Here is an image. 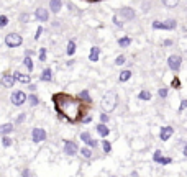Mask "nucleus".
Listing matches in <instances>:
<instances>
[{"instance_id":"nucleus-4","label":"nucleus","mask_w":187,"mask_h":177,"mask_svg":"<svg viewBox=\"0 0 187 177\" xmlns=\"http://www.w3.org/2000/svg\"><path fill=\"white\" fill-rule=\"evenodd\" d=\"M177 26L176 20H167V21H153V28H156V30H174Z\"/></svg>"},{"instance_id":"nucleus-29","label":"nucleus","mask_w":187,"mask_h":177,"mask_svg":"<svg viewBox=\"0 0 187 177\" xmlns=\"http://www.w3.org/2000/svg\"><path fill=\"white\" fill-rule=\"evenodd\" d=\"M115 64H117V66H122V64H125V56H118L117 59H115Z\"/></svg>"},{"instance_id":"nucleus-33","label":"nucleus","mask_w":187,"mask_h":177,"mask_svg":"<svg viewBox=\"0 0 187 177\" xmlns=\"http://www.w3.org/2000/svg\"><path fill=\"white\" fill-rule=\"evenodd\" d=\"M38 57H40V61H45L46 59V49H41L40 54H38Z\"/></svg>"},{"instance_id":"nucleus-19","label":"nucleus","mask_w":187,"mask_h":177,"mask_svg":"<svg viewBox=\"0 0 187 177\" xmlns=\"http://www.w3.org/2000/svg\"><path fill=\"white\" fill-rule=\"evenodd\" d=\"M130 77H131V72H130V71H123V72L120 74V82H127Z\"/></svg>"},{"instance_id":"nucleus-1","label":"nucleus","mask_w":187,"mask_h":177,"mask_svg":"<svg viewBox=\"0 0 187 177\" xmlns=\"http://www.w3.org/2000/svg\"><path fill=\"white\" fill-rule=\"evenodd\" d=\"M54 107L64 118H68L71 121H76L79 115V103L76 100L66 97V95H57L54 97Z\"/></svg>"},{"instance_id":"nucleus-36","label":"nucleus","mask_w":187,"mask_h":177,"mask_svg":"<svg viewBox=\"0 0 187 177\" xmlns=\"http://www.w3.org/2000/svg\"><path fill=\"white\" fill-rule=\"evenodd\" d=\"M158 94H159V97H166V95H167V90H166V89H159V92H158Z\"/></svg>"},{"instance_id":"nucleus-5","label":"nucleus","mask_w":187,"mask_h":177,"mask_svg":"<svg viewBox=\"0 0 187 177\" xmlns=\"http://www.w3.org/2000/svg\"><path fill=\"white\" fill-rule=\"evenodd\" d=\"M31 138H33V141H35V143H41V141L46 140V131L43 130V128H33Z\"/></svg>"},{"instance_id":"nucleus-17","label":"nucleus","mask_w":187,"mask_h":177,"mask_svg":"<svg viewBox=\"0 0 187 177\" xmlns=\"http://www.w3.org/2000/svg\"><path fill=\"white\" fill-rule=\"evenodd\" d=\"M95 128H97V131H99V135H100V136H108L110 130H108L107 126H105V123H100V125H97Z\"/></svg>"},{"instance_id":"nucleus-21","label":"nucleus","mask_w":187,"mask_h":177,"mask_svg":"<svg viewBox=\"0 0 187 177\" xmlns=\"http://www.w3.org/2000/svg\"><path fill=\"white\" fill-rule=\"evenodd\" d=\"M41 80H51V69H45L43 71V74H41Z\"/></svg>"},{"instance_id":"nucleus-8","label":"nucleus","mask_w":187,"mask_h":177,"mask_svg":"<svg viewBox=\"0 0 187 177\" xmlns=\"http://www.w3.org/2000/svg\"><path fill=\"white\" fill-rule=\"evenodd\" d=\"M35 17H36V20H38V21L45 23V21H48V18H49V13H48L46 8L40 7V8H38V10L35 12Z\"/></svg>"},{"instance_id":"nucleus-22","label":"nucleus","mask_w":187,"mask_h":177,"mask_svg":"<svg viewBox=\"0 0 187 177\" xmlns=\"http://www.w3.org/2000/svg\"><path fill=\"white\" fill-rule=\"evenodd\" d=\"M74 52H76V43H74V41H69V43H68V54L72 56Z\"/></svg>"},{"instance_id":"nucleus-2","label":"nucleus","mask_w":187,"mask_h":177,"mask_svg":"<svg viewBox=\"0 0 187 177\" xmlns=\"http://www.w3.org/2000/svg\"><path fill=\"white\" fill-rule=\"evenodd\" d=\"M117 94L115 92H107L103 95L102 102H100V105H102V110L103 112H112V110L117 107Z\"/></svg>"},{"instance_id":"nucleus-24","label":"nucleus","mask_w":187,"mask_h":177,"mask_svg":"<svg viewBox=\"0 0 187 177\" xmlns=\"http://www.w3.org/2000/svg\"><path fill=\"white\" fill-rule=\"evenodd\" d=\"M138 97H140L141 100H150V98H151V94L148 92V90H141V92H140V95H138Z\"/></svg>"},{"instance_id":"nucleus-39","label":"nucleus","mask_w":187,"mask_h":177,"mask_svg":"<svg viewBox=\"0 0 187 177\" xmlns=\"http://www.w3.org/2000/svg\"><path fill=\"white\" fill-rule=\"evenodd\" d=\"M172 87H179V85H181V82H179V79H174V80H172Z\"/></svg>"},{"instance_id":"nucleus-28","label":"nucleus","mask_w":187,"mask_h":177,"mask_svg":"<svg viewBox=\"0 0 187 177\" xmlns=\"http://www.w3.org/2000/svg\"><path fill=\"white\" fill-rule=\"evenodd\" d=\"M103 151L107 152V154H108L110 151H112V144H110L108 141H103Z\"/></svg>"},{"instance_id":"nucleus-9","label":"nucleus","mask_w":187,"mask_h":177,"mask_svg":"<svg viewBox=\"0 0 187 177\" xmlns=\"http://www.w3.org/2000/svg\"><path fill=\"white\" fill-rule=\"evenodd\" d=\"M64 152H66V154H69V156H74L76 152H77V144H76L74 141H66Z\"/></svg>"},{"instance_id":"nucleus-37","label":"nucleus","mask_w":187,"mask_h":177,"mask_svg":"<svg viewBox=\"0 0 187 177\" xmlns=\"http://www.w3.org/2000/svg\"><path fill=\"white\" fill-rule=\"evenodd\" d=\"M100 121H102V123H107V121H108V117H107L105 113H103V115H100Z\"/></svg>"},{"instance_id":"nucleus-15","label":"nucleus","mask_w":187,"mask_h":177,"mask_svg":"<svg viewBox=\"0 0 187 177\" xmlns=\"http://www.w3.org/2000/svg\"><path fill=\"white\" fill-rule=\"evenodd\" d=\"M99 56H100V49L99 48H92V49H90V54H89V59L92 61V63H97L99 61Z\"/></svg>"},{"instance_id":"nucleus-23","label":"nucleus","mask_w":187,"mask_h":177,"mask_svg":"<svg viewBox=\"0 0 187 177\" xmlns=\"http://www.w3.org/2000/svg\"><path fill=\"white\" fill-rule=\"evenodd\" d=\"M162 3H164L166 7H169V8H174L177 3H179V0H162Z\"/></svg>"},{"instance_id":"nucleus-42","label":"nucleus","mask_w":187,"mask_h":177,"mask_svg":"<svg viewBox=\"0 0 187 177\" xmlns=\"http://www.w3.org/2000/svg\"><path fill=\"white\" fill-rule=\"evenodd\" d=\"M23 120H25V113H21V115H20V118H18V123L23 121Z\"/></svg>"},{"instance_id":"nucleus-26","label":"nucleus","mask_w":187,"mask_h":177,"mask_svg":"<svg viewBox=\"0 0 187 177\" xmlns=\"http://www.w3.org/2000/svg\"><path fill=\"white\" fill-rule=\"evenodd\" d=\"M8 25V18L5 15H2L0 17V28H3V26H7Z\"/></svg>"},{"instance_id":"nucleus-40","label":"nucleus","mask_w":187,"mask_h":177,"mask_svg":"<svg viewBox=\"0 0 187 177\" xmlns=\"http://www.w3.org/2000/svg\"><path fill=\"white\" fill-rule=\"evenodd\" d=\"M41 31H43V28L40 26V28H38V30H36V36H35V40H38V38L41 36Z\"/></svg>"},{"instance_id":"nucleus-43","label":"nucleus","mask_w":187,"mask_h":177,"mask_svg":"<svg viewBox=\"0 0 187 177\" xmlns=\"http://www.w3.org/2000/svg\"><path fill=\"white\" fill-rule=\"evenodd\" d=\"M185 108V100H182V103H181V110H184Z\"/></svg>"},{"instance_id":"nucleus-32","label":"nucleus","mask_w":187,"mask_h":177,"mask_svg":"<svg viewBox=\"0 0 187 177\" xmlns=\"http://www.w3.org/2000/svg\"><path fill=\"white\" fill-rule=\"evenodd\" d=\"M161 157H162L161 151H156V152H154V157H153V159H154L156 162H159V161H161Z\"/></svg>"},{"instance_id":"nucleus-14","label":"nucleus","mask_w":187,"mask_h":177,"mask_svg":"<svg viewBox=\"0 0 187 177\" xmlns=\"http://www.w3.org/2000/svg\"><path fill=\"white\" fill-rule=\"evenodd\" d=\"M61 7H62V2H61V0H51V2H49V10L54 12V13L59 12Z\"/></svg>"},{"instance_id":"nucleus-30","label":"nucleus","mask_w":187,"mask_h":177,"mask_svg":"<svg viewBox=\"0 0 187 177\" xmlns=\"http://www.w3.org/2000/svg\"><path fill=\"white\" fill-rule=\"evenodd\" d=\"M80 97H82L85 102H90V97H89V92L87 90H84V92H80Z\"/></svg>"},{"instance_id":"nucleus-20","label":"nucleus","mask_w":187,"mask_h":177,"mask_svg":"<svg viewBox=\"0 0 187 177\" xmlns=\"http://www.w3.org/2000/svg\"><path fill=\"white\" fill-rule=\"evenodd\" d=\"M23 63H25V67H26V69L31 72V71H33V61H31V57H30V56H26Z\"/></svg>"},{"instance_id":"nucleus-18","label":"nucleus","mask_w":187,"mask_h":177,"mask_svg":"<svg viewBox=\"0 0 187 177\" xmlns=\"http://www.w3.org/2000/svg\"><path fill=\"white\" fill-rule=\"evenodd\" d=\"M0 131H2L3 135H8V133L13 131V125H12V123H5V125L0 128Z\"/></svg>"},{"instance_id":"nucleus-41","label":"nucleus","mask_w":187,"mask_h":177,"mask_svg":"<svg viewBox=\"0 0 187 177\" xmlns=\"http://www.w3.org/2000/svg\"><path fill=\"white\" fill-rule=\"evenodd\" d=\"M23 177H31L30 171H23Z\"/></svg>"},{"instance_id":"nucleus-16","label":"nucleus","mask_w":187,"mask_h":177,"mask_svg":"<svg viewBox=\"0 0 187 177\" xmlns=\"http://www.w3.org/2000/svg\"><path fill=\"white\" fill-rule=\"evenodd\" d=\"M13 82H15V79H13L12 74H5V75L2 77V84L5 85V87H12Z\"/></svg>"},{"instance_id":"nucleus-7","label":"nucleus","mask_w":187,"mask_h":177,"mask_svg":"<svg viewBox=\"0 0 187 177\" xmlns=\"http://www.w3.org/2000/svg\"><path fill=\"white\" fill-rule=\"evenodd\" d=\"M181 63H182V59H181V56H177V54L169 56V59H167V64H169V67H171L172 71H176V72L181 69Z\"/></svg>"},{"instance_id":"nucleus-11","label":"nucleus","mask_w":187,"mask_h":177,"mask_svg":"<svg viewBox=\"0 0 187 177\" xmlns=\"http://www.w3.org/2000/svg\"><path fill=\"white\" fill-rule=\"evenodd\" d=\"M120 15H122L125 20H133V18H135V10H131L130 7H123L122 10H120Z\"/></svg>"},{"instance_id":"nucleus-38","label":"nucleus","mask_w":187,"mask_h":177,"mask_svg":"<svg viewBox=\"0 0 187 177\" xmlns=\"http://www.w3.org/2000/svg\"><path fill=\"white\" fill-rule=\"evenodd\" d=\"M161 164H169V162H171V159H169V157H161Z\"/></svg>"},{"instance_id":"nucleus-3","label":"nucleus","mask_w":187,"mask_h":177,"mask_svg":"<svg viewBox=\"0 0 187 177\" xmlns=\"http://www.w3.org/2000/svg\"><path fill=\"white\" fill-rule=\"evenodd\" d=\"M21 43H23V38L20 35H17V33H10V35L5 36V44L10 46V48H17V46H20Z\"/></svg>"},{"instance_id":"nucleus-27","label":"nucleus","mask_w":187,"mask_h":177,"mask_svg":"<svg viewBox=\"0 0 187 177\" xmlns=\"http://www.w3.org/2000/svg\"><path fill=\"white\" fill-rule=\"evenodd\" d=\"M82 156L85 157V159H89V157L92 156V151L87 149V148H82Z\"/></svg>"},{"instance_id":"nucleus-6","label":"nucleus","mask_w":187,"mask_h":177,"mask_svg":"<svg viewBox=\"0 0 187 177\" xmlns=\"http://www.w3.org/2000/svg\"><path fill=\"white\" fill-rule=\"evenodd\" d=\"M26 102V95L21 92V90H18V92H13L12 94V103L17 105V107H20Z\"/></svg>"},{"instance_id":"nucleus-12","label":"nucleus","mask_w":187,"mask_h":177,"mask_svg":"<svg viewBox=\"0 0 187 177\" xmlns=\"http://www.w3.org/2000/svg\"><path fill=\"white\" fill-rule=\"evenodd\" d=\"M80 140H82V141L85 143V144H89L90 148H95V146H97V141H94L92 138H90V135H89L87 131L80 133Z\"/></svg>"},{"instance_id":"nucleus-10","label":"nucleus","mask_w":187,"mask_h":177,"mask_svg":"<svg viewBox=\"0 0 187 177\" xmlns=\"http://www.w3.org/2000/svg\"><path fill=\"white\" fill-rule=\"evenodd\" d=\"M174 133V130H172L171 126H162L161 128V131H159V138H161V141H167L171 138V135Z\"/></svg>"},{"instance_id":"nucleus-25","label":"nucleus","mask_w":187,"mask_h":177,"mask_svg":"<svg viewBox=\"0 0 187 177\" xmlns=\"http://www.w3.org/2000/svg\"><path fill=\"white\" fill-rule=\"evenodd\" d=\"M130 43H131L130 38H120V40H118V44H120V46H123V48H127L128 44H130Z\"/></svg>"},{"instance_id":"nucleus-13","label":"nucleus","mask_w":187,"mask_h":177,"mask_svg":"<svg viewBox=\"0 0 187 177\" xmlns=\"http://www.w3.org/2000/svg\"><path fill=\"white\" fill-rule=\"evenodd\" d=\"M13 79L20 80L21 84H28L31 80V75H26V74H21V72H15L13 74Z\"/></svg>"},{"instance_id":"nucleus-31","label":"nucleus","mask_w":187,"mask_h":177,"mask_svg":"<svg viewBox=\"0 0 187 177\" xmlns=\"http://www.w3.org/2000/svg\"><path fill=\"white\" fill-rule=\"evenodd\" d=\"M2 144H3V146H10V144H12V140H10V138H7V136H3Z\"/></svg>"},{"instance_id":"nucleus-35","label":"nucleus","mask_w":187,"mask_h":177,"mask_svg":"<svg viewBox=\"0 0 187 177\" xmlns=\"http://www.w3.org/2000/svg\"><path fill=\"white\" fill-rule=\"evenodd\" d=\"M113 23H115L117 26H123V23H120V20H118V17H117V15L113 17Z\"/></svg>"},{"instance_id":"nucleus-34","label":"nucleus","mask_w":187,"mask_h":177,"mask_svg":"<svg viewBox=\"0 0 187 177\" xmlns=\"http://www.w3.org/2000/svg\"><path fill=\"white\" fill-rule=\"evenodd\" d=\"M30 103L35 107V105H38V98L35 97V95H30Z\"/></svg>"}]
</instances>
